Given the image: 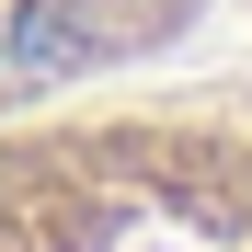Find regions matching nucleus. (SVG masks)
<instances>
[{
  "label": "nucleus",
  "instance_id": "1",
  "mask_svg": "<svg viewBox=\"0 0 252 252\" xmlns=\"http://www.w3.org/2000/svg\"><path fill=\"white\" fill-rule=\"evenodd\" d=\"M0 252H252V115L149 103L12 126Z\"/></svg>",
  "mask_w": 252,
  "mask_h": 252
}]
</instances>
